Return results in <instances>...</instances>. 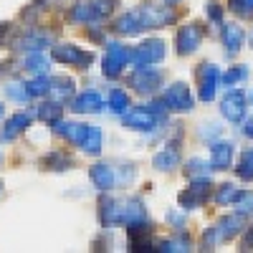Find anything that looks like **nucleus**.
I'll return each mask as SVG.
<instances>
[{
	"label": "nucleus",
	"mask_w": 253,
	"mask_h": 253,
	"mask_svg": "<svg viewBox=\"0 0 253 253\" xmlns=\"http://www.w3.org/2000/svg\"><path fill=\"white\" fill-rule=\"evenodd\" d=\"M99 220H101V225H132L139 220H150V215H147L142 198H126V200L101 198Z\"/></svg>",
	"instance_id": "f257e3e1"
},
{
	"label": "nucleus",
	"mask_w": 253,
	"mask_h": 253,
	"mask_svg": "<svg viewBox=\"0 0 253 253\" xmlns=\"http://www.w3.org/2000/svg\"><path fill=\"white\" fill-rule=\"evenodd\" d=\"M117 8V0H81L76 3L71 10H69V18L74 23H81V26H96L101 20H107Z\"/></svg>",
	"instance_id": "f03ea898"
},
{
	"label": "nucleus",
	"mask_w": 253,
	"mask_h": 253,
	"mask_svg": "<svg viewBox=\"0 0 253 253\" xmlns=\"http://www.w3.org/2000/svg\"><path fill=\"white\" fill-rule=\"evenodd\" d=\"M243 225H246V215H241V213L220 218L213 228L205 230V236H203V248L210 251V248H215L218 243H225V241H230V238H236L241 230H243Z\"/></svg>",
	"instance_id": "7ed1b4c3"
},
{
	"label": "nucleus",
	"mask_w": 253,
	"mask_h": 253,
	"mask_svg": "<svg viewBox=\"0 0 253 253\" xmlns=\"http://www.w3.org/2000/svg\"><path fill=\"white\" fill-rule=\"evenodd\" d=\"M139 18H142V26L144 31L147 28H167L177 20V13H175V5H157V3H142L139 8Z\"/></svg>",
	"instance_id": "20e7f679"
},
{
	"label": "nucleus",
	"mask_w": 253,
	"mask_h": 253,
	"mask_svg": "<svg viewBox=\"0 0 253 253\" xmlns=\"http://www.w3.org/2000/svg\"><path fill=\"white\" fill-rule=\"evenodd\" d=\"M51 58L63 63V66H76V69H89L94 63V53L84 51L74 43H56L51 46Z\"/></svg>",
	"instance_id": "39448f33"
},
{
	"label": "nucleus",
	"mask_w": 253,
	"mask_h": 253,
	"mask_svg": "<svg viewBox=\"0 0 253 253\" xmlns=\"http://www.w3.org/2000/svg\"><path fill=\"white\" fill-rule=\"evenodd\" d=\"M126 63H132V48H126L124 43H109L101 61V74L107 79H117L122 76Z\"/></svg>",
	"instance_id": "423d86ee"
},
{
	"label": "nucleus",
	"mask_w": 253,
	"mask_h": 253,
	"mask_svg": "<svg viewBox=\"0 0 253 253\" xmlns=\"http://www.w3.org/2000/svg\"><path fill=\"white\" fill-rule=\"evenodd\" d=\"M165 81V74L155 66H137L132 74H129V84L132 89L139 91V94H155Z\"/></svg>",
	"instance_id": "0eeeda50"
},
{
	"label": "nucleus",
	"mask_w": 253,
	"mask_h": 253,
	"mask_svg": "<svg viewBox=\"0 0 253 253\" xmlns=\"http://www.w3.org/2000/svg\"><path fill=\"white\" fill-rule=\"evenodd\" d=\"M165 53L167 48L162 38H147L132 48V63L134 66H152V63H160L165 58Z\"/></svg>",
	"instance_id": "6e6552de"
},
{
	"label": "nucleus",
	"mask_w": 253,
	"mask_h": 253,
	"mask_svg": "<svg viewBox=\"0 0 253 253\" xmlns=\"http://www.w3.org/2000/svg\"><path fill=\"white\" fill-rule=\"evenodd\" d=\"M165 104H167V109L170 112H180V114H185V112H193V94H190V89H187V84H182V81H175V84H170V86L165 89Z\"/></svg>",
	"instance_id": "1a4fd4ad"
},
{
	"label": "nucleus",
	"mask_w": 253,
	"mask_h": 253,
	"mask_svg": "<svg viewBox=\"0 0 253 253\" xmlns=\"http://www.w3.org/2000/svg\"><path fill=\"white\" fill-rule=\"evenodd\" d=\"M210 198V180H190V187L177 195V203L182 210H195L203 208Z\"/></svg>",
	"instance_id": "9d476101"
},
{
	"label": "nucleus",
	"mask_w": 253,
	"mask_h": 253,
	"mask_svg": "<svg viewBox=\"0 0 253 253\" xmlns=\"http://www.w3.org/2000/svg\"><path fill=\"white\" fill-rule=\"evenodd\" d=\"M246 109H248V96H246V91H241V89H230V91L223 96V101H220V114H223L228 122H233V124L243 122Z\"/></svg>",
	"instance_id": "9b49d317"
},
{
	"label": "nucleus",
	"mask_w": 253,
	"mask_h": 253,
	"mask_svg": "<svg viewBox=\"0 0 253 253\" xmlns=\"http://www.w3.org/2000/svg\"><path fill=\"white\" fill-rule=\"evenodd\" d=\"M162 122H165L162 117L152 114L147 107L129 109V112L124 114V126H126V129H132V132H155Z\"/></svg>",
	"instance_id": "f8f14e48"
},
{
	"label": "nucleus",
	"mask_w": 253,
	"mask_h": 253,
	"mask_svg": "<svg viewBox=\"0 0 253 253\" xmlns=\"http://www.w3.org/2000/svg\"><path fill=\"white\" fill-rule=\"evenodd\" d=\"M203 38H205V28L200 23H187L177 31V38H175V46H177V53L180 56H190V53H195L203 43Z\"/></svg>",
	"instance_id": "ddd939ff"
},
{
	"label": "nucleus",
	"mask_w": 253,
	"mask_h": 253,
	"mask_svg": "<svg viewBox=\"0 0 253 253\" xmlns=\"http://www.w3.org/2000/svg\"><path fill=\"white\" fill-rule=\"evenodd\" d=\"M218 79H220V71L215 63H203L198 69V96L200 101H213L215 99V91H218Z\"/></svg>",
	"instance_id": "4468645a"
},
{
	"label": "nucleus",
	"mask_w": 253,
	"mask_h": 253,
	"mask_svg": "<svg viewBox=\"0 0 253 253\" xmlns=\"http://www.w3.org/2000/svg\"><path fill=\"white\" fill-rule=\"evenodd\" d=\"M31 122H33V114L31 112H15V114H10L5 119V124H3V129H0V139H3V142L18 139L31 126Z\"/></svg>",
	"instance_id": "2eb2a0df"
},
{
	"label": "nucleus",
	"mask_w": 253,
	"mask_h": 253,
	"mask_svg": "<svg viewBox=\"0 0 253 253\" xmlns=\"http://www.w3.org/2000/svg\"><path fill=\"white\" fill-rule=\"evenodd\" d=\"M89 180H91V185L96 190H101V193H109L112 187H117V172H114V167L107 165V162L94 165L89 170Z\"/></svg>",
	"instance_id": "dca6fc26"
},
{
	"label": "nucleus",
	"mask_w": 253,
	"mask_h": 253,
	"mask_svg": "<svg viewBox=\"0 0 253 253\" xmlns=\"http://www.w3.org/2000/svg\"><path fill=\"white\" fill-rule=\"evenodd\" d=\"M101 107H104V99H101V94L99 91H94V89H89V91H84V94H79L74 101H71V112L74 114H99L101 112Z\"/></svg>",
	"instance_id": "f3484780"
},
{
	"label": "nucleus",
	"mask_w": 253,
	"mask_h": 253,
	"mask_svg": "<svg viewBox=\"0 0 253 253\" xmlns=\"http://www.w3.org/2000/svg\"><path fill=\"white\" fill-rule=\"evenodd\" d=\"M243 41H246V31L236 23H223V48H225V56L233 58L241 53L243 48Z\"/></svg>",
	"instance_id": "a211bd4d"
},
{
	"label": "nucleus",
	"mask_w": 253,
	"mask_h": 253,
	"mask_svg": "<svg viewBox=\"0 0 253 253\" xmlns=\"http://www.w3.org/2000/svg\"><path fill=\"white\" fill-rule=\"evenodd\" d=\"M233 152H236L233 142H213V147H210V167L213 170H228L233 165Z\"/></svg>",
	"instance_id": "6ab92c4d"
},
{
	"label": "nucleus",
	"mask_w": 253,
	"mask_h": 253,
	"mask_svg": "<svg viewBox=\"0 0 253 253\" xmlns=\"http://www.w3.org/2000/svg\"><path fill=\"white\" fill-rule=\"evenodd\" d=\"M86 126L89 124H81V122H63V119H58L56 124H53V132L58 134V137H63L69 144H81V139H84V134H86Z\"/></svg>",
	"instance_id": "aec40b11"
},
{
	"label": "nucleus",
	"mask_w": 253,
	"mask_h": 253,
	"mask_svg": "<svg viewBox=\"0 0 253 253\" xmlns=\"http://www.w3.org/2000/svg\"><path fill=\"white\" fill-rule=\"evenodd\" d=\"M144 26H142V18H139V10H126L122 18H117V23H114V33L117 36H137L142 33Z\"/></svg>",
	"instance_id": "412c9836"
},
{
	"label": "nucleus",
	"mask_w": 253,
	"mask_h": 253,
	"mask_svg": "<svg viewBox=\"0 0 253 253\" xmlns=\"http://www.w3.org/2000/svg\"><path fill=\"white\" fill-rule=\"evenodd\" d=\"M46 46H51V36L46 33H26L13 41V48L18 51H26V53H33V51H43Z\"/></svg>",
	"instance_id": "4be33fe9"
},
{
	"label": "nucleus",
	"mask_w": 253,
	"mask_h": 253,
	"mask_svg": "<svg viewBox=\"0 0 253 253\" xmlns=\"http://www.w3.org/2000/svg\"><path fill=\"white\" fill-rule=\"evenodd\" d=\"M74 96V81L63 79V76H51V86H48V99L66 104Z\"/></svg>",
	"instance_id": "5701e85b"
},
{
	"label": "nucleus",
	"mask_w": 253,
	"mask_h": 253,
	"mask_svg": "<svg viewBox=\"0 0 253 253\" xmlns=\"http://www.w3.org/2000/svg\"><path fill=\"white\" fill-rule=\"evenodd\" d=\"M152 165H155V170H160V172H172L175 167L180 165V150L165 147L162 152H157V155L152 157Z\"/></svg>",
	"instance_id": "b1692460"
},
{
	"label": "nucleus",
	"mask_w": 253,
	"mask_h": 253,
	"mask_svg": "<svg viewBox=\"0 0 253 253\" xmlns=\"http://www.w3.org/2000/svg\"><path fill=\"white\" fill-rule=\"evenodd\" d=\"M74 160L66 155V152H48L46 157H41V167L43 170H53V172H63V170H71Z\"/></svg>",
	"instance_id": "393cba45"
},
{
	"label": "nucleus",
	"mask_w": 253,
	"mask_h": 253,
	"mask_svg": "<svg viewBox=\"0 0 253 253\" xmlns=\"http://www.w3.org/2000/svg\"><path fill=\"white\" fill-rule=\"evenodd\" d=\"M36 117H38L41 122H46V124H56V122L63 117V104L48 99V101H43V104L36 109Z\"/></svg>",
	"instance_id": "a878e982"
},
{
	"label": "nucleus",
	"mask_w": 253,
	"mask_h": 253,
	"mask_svg": "<svg viewBox=\"0 0 253 253\" xmlns=\"http://www.w3.org/2000/svg\"><path fill=\"white\" fill-rule=\"evenodd\" d=\"M79 147H81L86 155L96 157V155L101 152V129H99V126L89 124V126H86V134H84V139H81Z\"/></svg>",
	"instance_id": "bb28decb"
},
{
	"label": "nucleus",
	"mask_w": 253,
	"mask_h": 253,
	"mask_svg": "<svg viewBox=\"0 0 253 253\" xmlns=\"http://www.w3.org/2000/svg\"><path fill=\"white\" fill-rule=\"evenodd\" d=\"M23 69L26 71H31V74H46L48 71V58H46V53L43 51H33V53H26V58H23Z\"/></svg>",
	"instance_id": "cd10ccee"
},
{
	"label": "nucleus",
	"mask_w": 253,
	"mask_h": 253,
	"mask_svg": "<svg viewBox=\"0 0 253 253\" xmlns=\"http://www.w3.org/2000/svg\"><path fill=\"white\" fill-rule=\"evenodd\" d=\"M185 177H187V180H210V167H208V162L200 160V157L187 160V165H185Z\"/></svg>",
	"instance_id": "c85d7f7f"
},
{
	"label": "nucleus",
	"mask_w": 253,
	"mask_h": 253,
	"mask_svg": "<svg viewBox=\"0 0 253 253\" xmlns=\"http://www.w3.org/2000/svg\"><path fill=\"white\" fill-rule=\"evenodd\" d=\"M107 107L112 114H126V109H129V94L122 89H112L107 96Z\"/></svg>",
	"instance_id": "c756f323"
},
{
	"label": "nucleus",
	"mask_w": 253,
	"mask_h": 253,
	"mask_svg": "<svg viewBox=\"0 0 253 253\" xmlns=\"http://www.w3.org/2000/svg\"><path fill=\"white\" fill-rule=\"evenodd\" d=\"M236 175H238L243 182H253V147H248V150L241 155L238 167H236Z\"/></svg>",
	"instance_id": "7c9ffc66"
},
{
	"label": "nucleus",
	"mask_w": 253,
	"mask_h": 253,
	"mask_svg": "<svg viewBox=\"0 0 253 253\" xmlns=\"http://www.w3.org/2000/svg\"><path fill=\"white\" fill-rule=\"evenodd\" d=\"M26 86H28V91H31V96H33V99H38V96H48L51 76H46V74H38L36 79L26 81Z\"/></svg>",
	"instance_id": "2f4dec72"
},
{
	"label": "nucleus",
	"mask_w": 253,
	"mask_h": 253,
	"mask_svg": "<svg viewBox=\"0 0 253 253\" xmlns=\"http://www.w3.org/2000/svg\"><path fill=\"white\" fill-rule=\"evenodd\" d=\"M238 198H241V190H238L236 185H220L218 193H215V203L223 205V208H225V205H233Z\"/></svg>",
	"instance_id": "473e14b6"
},
{
	"label": "nucleus",
	"mask_w": 253,
	"mask_h": 253,
	"mask_svg": "<svg viewBox=\"0 0 253 253\" xmlns=\"http://www.w3.org/2000/svg\"><path fill=\"white\" fill-rule=\"evenodd\" d=\"M3 91H5V96H8V99H13V101H20V104H26V101H31V99H33L26 84H5V86H3Z\"/></svg>",
	"instance_id": "72a5a7b5"
},
{
	"label": "nucleus",
	"mask_w": 253,
	"mask_h": 253,
	"mask_svg": "<svg viewBox=\"0 0 253 253\" xmlns=\"http://www.w3.org/2000/svg\"><path fill=\"white\" fill-rule=\"evenodd\" d=\"M248 76H251V69H248V66H233V69H228L220 79H223L225 86H236V84L246 81Z\"/></svg>",
	"instance_id": "f704fd0d"
},
{
	"label": "nucleus",
	"mask_w": 253,
	"mask_h": 253,
	"mask_svg": "<svg viewBox=\"0 0 253 253\" xmlns=\"http://www.w3.org/2000/svg\"><path fill=\"white\" fill-rule=\"evenodd\" d=\"M157 251H165V253H177V251H190V238L180 236V238H170V241H162Z\"/></svg>",
	"instance_id": "c9c22d12"
},
{
	"label": "nucleus",
	"mask_w": 253,
	"mask_h": 253,
	"mask_svg": "<svg viewBox=\"0 0 253 253\" xmlns=\"http://www.w3.org/2000/svg\"><path fill=\"white\" fill-rule=\"evenodd\" d=\"M236 205V213H241V215H253V190H248V193H241V198L233 203Z\"/></svg>",
	"instance_id": "e433bc0d"
},
{
	"label": "nucleus",
	"mask_w": 253,
	"mask_h": 253,
	"mask_svg": "<svg viewBox=\"0 0 253 253\" xmlns=\"http://www.w3.org/2000/svg\"><path fill=\"white\" fill-rule=\"evenodd\" d=\"M228 8L241 18H251L253 15V0H228Z\"/></svg>",
	"instance_id": "4c0bfd02"
},
{
	"label": "nucleus",
	"mask_w": 253,
	"mask_h": 253,
	"mask_svg": "<svg viewBox=\"0 0 253 253\" xmlns=\"http://www.w3.org/2000/svg\"><path fill=\"white\" fill-rule=\"evenodd\" d=\"M205 15H208V20H213V23H223V5L215 3V0H210L205 5Z\"/></svg>",
	"instance_id": "58836bf2"
},
{
	"label": "nucleus",
	"mask_w": 253,
	"mask_h": 253,
	"mask_svg": "<svg viewBox=\"0 0 253 253\" xmlns=\"http://www.w3.org/2000/svg\"><path fill=\"white\" fill-rule=\"evenodd\" d=\"M218 134H220V126H218L215 122H208V124L200 126V137H203V139H215Z\"/></svg>",
	"instance_id": "ea45409f"
},
{
	"label": "nucleus",
	"mask_w": 253,
	"mask_h": 253,
	"mask_svg": "<svg viewBox=\"0 0 253 253\" xmlns=\"http://www.w3.org/2000/svg\"><path fill=\"white\" fill-rule=\"evenodd\" d=\"M167 220H170L175 228H182V218H180L177 213H167Z\"/></svg>",
	"instance_id": "a19ab883"
},
{
	"label": "nucleus",
	"mask_w": 253,
	"mask_h": 253,
	"mask_svg": "<svg viewBox=\"0 0 253 253\" xmlns=\"http://www.w3.org/2000/svg\"><path fill=\"white\" fill-rule=\"evenodd\" d=\"M243 132H246V137H251L253 139V117L246 122V126H243Z\"/></svg>",
	"instance_id": "79ce46f5"
},
{
	"label": "nucleus",
	"mask_w": 253,
	"mask_h": 253,
	"mask_svg": "<svg viewBox=\"0 0 253 253\" xmlns=\"http://www.w3.org/2000/svg\"><path fill=\"white\" fill-rule=\"evenodd\" d=\"M167 5H177V3H182V0H165Z\"/></svg>",
	"instance_id": "37998d69"
},
{
	"label": "nucleus",
	"mask_w": 253,
	"mask_h": 253,
	"mask_svg": "<svg viewBox=\"0 0 253 253\" xmlns=\"http://www.w3.org/2000/svg\"><path fill=\"white\" fill-rule=\"evenodd\" d=\"M3 112H5V109H3V104H0V119H3Z\"/></svg>",
	"instance_id": "c03bdc74"
},
{
	"label": "nucleus",
	"mask_w": 253,
	"mask_h": 253,
	"mask_svg": "<svg viewBox=\"0 0 253 253\" xmlns=\"http://www.w3.org/2000/svg\"><path fill=\"white\" fill-rule=\"evenodd\" d=\"M251 101H253V91H251Z\"/></svg>",
	"instance_id": "a18cd8bd"
},
{
	"label": "nucleus",
	"mask_w": 253,
	"mask_h": 253,
	"mask_svg": "<svg viewBox=\"0 0 253 253\" xmlns=\"http://www.w3.org/2000/svg\"><path fill=\"white\" fill-rule=\"evenodd\" d=\"M0 162H3V157H0Z\"/></svg>",
	"instance_id": "49530a36"
},
{
	"label": "nucleus",
	"mask_w": 253,
	"mask_h": 253,
	"mask_svg": "<svg viewBox=\"0 0 253 253\" xmlns=\"http://www.w3.org/2000/svg\"><path fill=\"white\" fill-rule=\"evenodd\" d=\"M0 187H3V185H0Z\"/></svg>",
	"instance_id": "de8ad7c7"
}]
</instances>
